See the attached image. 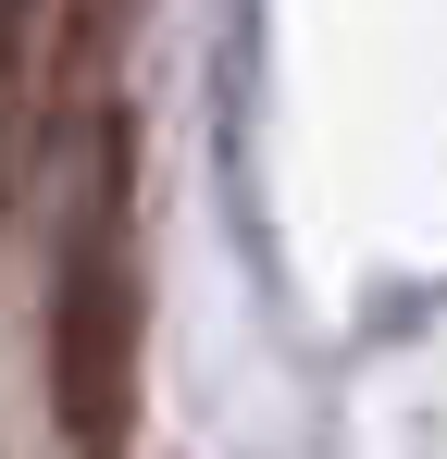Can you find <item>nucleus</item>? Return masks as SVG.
Wrapping results in <instances>:
<instances>
[{"instance_id":"3","label":"nucleus","mask_w":447,"mask_h":459,"mask_svg":"<svg viewBox=\"0 0 447 459\" xmlns=\"http://www.w3.org/2000/svg\"><path fill=\"white\" fill-rule=\"evenodd\" d=\"M38 25H50V0H0V199L25 174V137H38Z\"/></svg>"},{"instance_id":"2","label":"nucleus","mask_w":447,"mask_h":459,"mask_svg":"<svg viewBox=\"0 0 447 459\" xmlns=\"http://www.w3.org/2000/svg\"><path fill=\"white\" fill-rule=\"evenodd\" d=\"M50 13H63V50H50V87L100 112V75L125 63V38L149 25V0H50Z\"/></svg>"},{"instance_id":"1","label":"nucleus","mask_w":447,"mask_h":459,"mask_svg":"<svg viewBox=\"0 0 447 459\" xmlns=\"http://www.w3.org/2000/svg\"><path fill=\"white\" fill-rule=\"evenodd\" d=\"M50 410L74 459H112L137 422V224H125V112H87V161L50 261Z\"/></svg>"}]
</instances>
